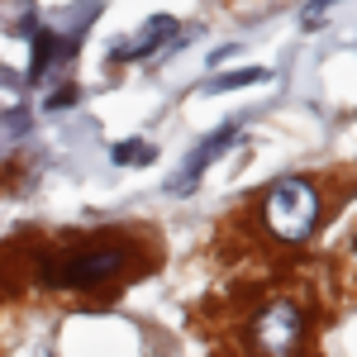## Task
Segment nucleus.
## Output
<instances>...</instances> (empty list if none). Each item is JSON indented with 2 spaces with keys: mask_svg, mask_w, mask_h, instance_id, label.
Instances as JSON below:
<instances>
[{
  "mask_svg": "<svg viewBox=\"0 0 357 357\" xmlns=\"http://www.w3.org/2000/svg\"><path fill=\"white\" fill-rule=\"evenodd\" d=\"M119 267H124V248H82V252L57 257L53 267H43V276L53 286H100Z\"/></svg>",
  "mask_w": 357,
  "mask_h": 357,
  "instance_id": "3",
  "label": "nucleus"
},
{
  "mask_svg": "<svg viewBox=\"0 0 357 357\" xmlns=\"http://www.w3.org/2000/svg\"><path fill=\"white\" fill-rule=\"evenodd\" d=\"M172 29H176V20H172V15H153V20L134 33V38H119V43H114V57H143V53H153V48L162 43Z\"/></svg>",
  "mask_w": 357,
  "mask_h": 357,
  "instance_id": "5",
  "label": "nucleus"
},
{
  "mask_svg": "<svg viewBox=\"0 0 357 357\" xmlns=\"http://www.w3.org/2000/svg\"><path fill=\"white\" fill-rule=\"evenodd\" d=\"M234 138H238V124H224L220 134H215V138H205V143L195 148L191 158L181 162V172H176V176H172L167 186H172V191H186V186H191L195 176H200L205 167H210V162H215V158H220V153H224V148H229V143H234Z\"/></svg>",
  "mask_w": 357,
  "mask_h": 357,
  "instance_id": "4",
  "label": "nucleus"
},
{
  "mask_svg": "<svg viewBox=\"0 0 357 357\" xmlns=\"http://www.w3.org/2000/svg\"><path fill=\"white\" fill-rule=\"evenodd\" d=\"M262 215H267V229L281 243H305L319 224V191L305 176H281L262 195Z\"/></svg>",
  "mask_w": 357,
  "mask_h": 357,
  "instance_id": "1",
  "label": "nucleus"
},
{
  "mask_svg": "<svg viewBox=\"0 0 357 357\" xmlns=\"http://www.w3.org/2000/svg\"><path fill=\"white\" fill-rule=\"evenodd\" d=\"M301 310L291 301H272L257 310V319H252V348L262 357H291L301 348Z\"/></svg>",
  "mask_w": 357,
  "mask_h": 357,
  "instance_id": "2",
  "label": "nucleus"
}]
</instances>
